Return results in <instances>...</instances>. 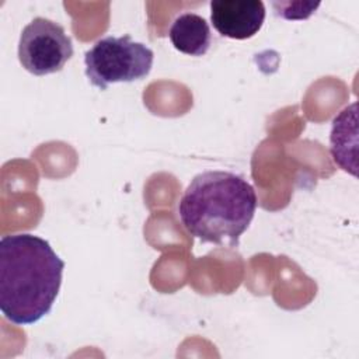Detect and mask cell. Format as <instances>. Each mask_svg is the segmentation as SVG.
<instances>
[{
  "label": "cell",
  "mask_w": 359,
  "mask_h": 359,
  "mask_svg": "<svg viewBox=\"0 0 359 359\" xmlns=\"http://www.w3.org/2000/svg\"><path fill=\"white\" fill-rule=\"evenodd\" d=\"M65 261L34 234L0 240V310L13 324L31 325L50 313L59 294Z\"/></svg>",
  "instance_id": "obj_1"
},
{
  "label": "cell",
  "mask_w": 359,
  "mask_h": 359,
  "mask_svg": "<svg viewBox=\"0 0 359 359\" xmlns=\"http://www.w3.org/2000/svg\"><path fill=\"white\" fill-rule=\"evenodd\" d=\"M257 194L230 171H205L194 177L178 203L184 229L202 243L234 248L251 224Z\"/></svg>",
  "instance_id": "obj_2"
},
{
  "label": "cell",
  "mask_w": 359,
  "mask_h": 359,
  "mask_svg": "<svg viewBox=\"0 0 359 359\" xmlns=\"http://www.w3.org/2000/svg\"><path fill=\"white\" fill-rule=\"evenodd\" d=\"M153 50L128 34L101 38L84 53L86 76L100 90L114 83L144 79L153 67Z\"/></svg>",
  "instance_id": "obj_3"
},
{
  "label": "cell",
  "mask_w": 359,
  "mask_h": 359,
  "mask_svg": "<svg viewBox=\"0 0 359 359\" xmlns=\"http://www.w3.org/2000/svg\"><path fill=\"white\" fill-rule=\"evenodd\" d=\"M72 56V38L60 24L36 17L21 31L18 60L31 74L46 76L60 72Z\"/></svg>",
  "instance_id": "obj_4"
},
{
  "label": "cell",
  "mask_w": 359,
  "mask_h": 359,
  "mask_svg": "<svg viewBox=\"0 0 359 359\" xmlns=\"http://www.w3.org/2000/svg\"><path fill=\"white\" fill-rule=\"evenodd\" d=\"M265 20V6L261 0H213L210 21L215 29L230 39L252 38Z\"/></svg>",
  "instance_id": "obj_5"
},
{
  "label": "cell",
  "mask_w": 359,
  "mask_h": 359,
  "mask_svg": "<svg viewBox=\"0 0 359 359\" xmlns=\"http://www.w3.org/2000/svg\"><path fill=\"white\" fill-rule=\"evenodd\" d=\"M168 38L177 50L189 56H203L212 45L208 21L195 13L180 14L170 27Z\"/></svg>",
  "instance_id": "obj_6"
}]
</instances>
